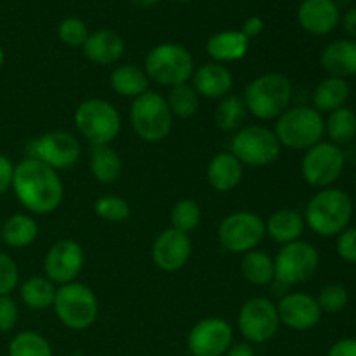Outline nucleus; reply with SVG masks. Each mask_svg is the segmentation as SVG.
<instances>
[{
    "label": "nucleus",
    "instance_id": "1",
    "mask_svg": "<svg viewBox=\"0 0 356 356\" xmlns=\"http://www.w3.org/2000/svg\"><path fill=\"white\" fill-rule=\"evenodd\" d=\"M13 190L26 211L40 216L54 212L65 197L58 170L28 156L14 165Z\"/></svg>",
    "mask_w": 356,
    "mask_h": 356
},
{
    "label": "nucleus",
    "instance_id": "2",
    "mask_svg": "<svg viewBox=\"0 0 356 356\" xmlns=\"http://www.w3.org/2000/svg\"><path fill=\"white\" fill-rule=\"evenodd\" d=\"M353 219V202L339 188H323L312 197L305 211V222L320 236H337L350 228Z\"/></svg>",
    "mask_w": 356,
    "mask_h": 356
},
{
    "label": "nucleus",
    "instance_id": "3",
    "mask_svg": "<svg viewBox=\"0 0 356 356\" xmlns=\"http://www.w3.org/2000/svg\"><path fill=\"white\" fill-rule=\"evenodd\" d=\"M292 82L284 73H264L245 87L247 111L259 120H277L291 108Z\"/></svg>",
    "mask_w": 356,
    "mask_h": 356
},
{
    "label": "nucleus",
    "instance_id": "4",
    "mask_svg": "<svg viewBox=\"0 0 356 356\" xmlns=\"http://www.w3.org/2000/svg\"><path fill=\"white\" fill-rule=\"evenodd\" d=\"M320 264V254L313 243L306 240L282 245L275 257V280L271 282L273 291L284 298L291 287L308 282L316 273Z\"/></svg>",
    "mask_w": 356,
    "mask_h": 356
},
{
    "label": "nucleus",
    "instance_id": "5",
    "mask_svg": "<svg viewBox=\"0 0 356 356\" xmlns=\"http://www.w3.org/2000/svg\"><path fill=\"white\" fill-rule=\"evenodd\" d=\"M273 132L280 146L306 152L323 139L325 120L315 108L294 106L277 118Z\"/></svg>",
    "mask_w": 356,
    "mask_h": 356
},
{
    "label": "nucleus",
    "instance_id": "6",
    "mask_svg": "<svg viewBox=\"0 0 356 356\" xmlns=\"http://www.w3.org/2000/svg\"><path fill=\"white\" fill-rule=\"evenodd\" d=\"M145 72L148 79L159 86L176 87L188 83L193 76L195 63L186 47L165 42L148 52L145 59Z\"/></svg>",
    "mask_w": 356,
    "mask_h": 356
},
{
    "label": "nucleus",
    "instance_id": "7",
    "mask_svg": "<svg viewBox=\"0 0 356 356\" xmlns=\"http://www.w3.org/2000/svg\"><path fill=\"white\" fill-rule=\"evenodd\" d=\"M129 118L134 132L143 141L160 143L169 136L174 117L165 97L148 90L132 101Z\"/></svg>",
    "mask_w": 356,
    "mask_h": 356
},
{
    "label": "nucleus",
    "instance_id": "8",
    "mask_svg": "<svg viewBox=\"0 0 356 356\" xmlns=\"http://www.w3.org/2000/svg\"><path fill=\"white\" fill-rule=\"evenodd\" d=\"M54 312L59 322L72 330L89 329L97 318V298L87 285L72 282L56 289Z\"/></svg>",
    "mask_w": 356,
    "mask_h": 356
},
{
    "label": "nucleus",
    "instance_id": "9",
    "mask_svg": "<svg viewBox=\"0 0 356 356\" xmlns=\"http://www.w3.org/2000/svg\"><path fill=\"white\" fill-rule=\"evenodd\" d=\"M75 125L76 131L92 146L110 145L120 132L122 120L113 104L92 97L76 108Z\"/></svg>",
    "mask_w": 356,
    "mask_h": 356
},
{
    "label": "nucleus",
    "instance_id": "10",
    "mask_svg": "<svg viewBox=\"0 0 356 356\" xmlns=\"http://www.w3.org/2000/svg\"><path fill=\"white\" fill-rule=\"evenodd\" d=\"M280 143L271 129L264 125H245L238 129L229 143V153L242 165L266 167L280 156Z\"/></svg>",
    "mask_w": 356,
    "mask_h": 356
},
{
    "label": "nucleus",
    "instance_id": "11",
    "mask_svg": "<svg viewBox=\"0 0 356 356\" xmlns=\"http://www.w3.org/2000/svg\"><path fill=\"white\" fill-rule=\"evenodd\" d=\"M346 165V155L341 146L330 141H320L318 145L306 149L301 162V174L306 183L313 188H330L343 174Z\"/></svg>",
    "mask_w": 356,
    "mask_h": 356
},
{
    "label": "nucleus",
    "instance_id": "12",
    "mask_svg": "<svg viewBox=\"0 0 356 356\" xmlns=\"http://www.w3.org/2000/svg\"><path fill=\"white\" fill-rule=\"evenodd\" d=\"M266 236V226L257 214L238 211L226 216L218 229L219 243L232 254H245L257 249Z\"/></svg>",
    "mask_w": 356,
    "mask_h": 356
},
{
    "label": "nucleus",
    "instance_id": "13",
    "mask_svg": "<svg viewBox=\"0 0 356 356\" xmlns=\"http://www.w3.org/2000/svg\"><path fill=\"white\" fill-rule=\"evenodd\" d=\"M80 143L66 131H51L26 143L28 159L44 162L54 170L72 169L80 159Z\"/></svg>",
    "mask_w": 356,
    "mask_h": 356
},
{
    "label": "nucleus",
    "instance_id": "14",
    "mask_svg": "<svg viewBox=\"0 0 356 356\" xmlns=\"http://www.w3.org/2000/svg\"><path fill=\"white\" fill-rule=\"evenodd\" d=\"M280 318L277 305L268 298H252L238 312V329L249 343H268L277 334Z\"/></svg>",
    "mask_w": 356,
    "mask_h": 356
},
{
    "label": "nucleus",
    "instance_id": "15",
    "mask_svg": "<svg viewBox=\"0 0 356 356\" xmlns=\"http://www.w3.org/2000/svg\"><path fill=\"white\" fill-rule=\"evenodd\" d=\"M232 344V325L218 316L200 320L188 334V350L193 356H225Z\"/></svg>",
    "mask_w": 356,
    "mask_h": 356
},
{
    "label": "nucleus",
    "instance_id": "16",
    "mask_svg": "<svg viewBox=\"0 0 356 356\" xmlns=\"http://www.w3.org/2000/svg\"><path fill=\"white\" fill-rule=\"evenodd\" d=\"M82 268L83 250L75 240H59L45 254L44 271L52 284H72Z\"/></svg>",
    "mask_w": 356,
    "mask_h": 356
},
{
    "label": "nucleus",
    "instance_id": "17",
    "mask_svg": "<svg viewBox=\"0 0 356 356\" xmlns=\"http://www.w3.org/2000/svg\"><path fill=\"white\" fill-rule=\"evenodd\" d=\"M153 263L167 273L179 271L191 257V240L188 233L167 228L156 236L152 249Z\"/></svg>",
    "mask_w": 356,
    "mask_h": 356
},
{
    "label": "nucleus",
    "instance_id": "18",
    "mask_svg": "<svg viewBox=\"0 0 356 356\" xmlns=\"http://www.w3.org/2000/svg\"><path fill=\"white\" fill-rule=\"evenodd\" d=\"M280 323L294 330H309L316 327L322 320L316 298L305 292H289L277 305Z\"/></svg>",
    "mask_w": 356,
    "mask_h": 356
},
{
    "label": "nucleus",
    "instance_id": "19",
    "mask_svg": "<svg viewBox=\"0 0 356 356\" xmlns=\"http://www.w3.org/2000/svg\"><path fill=\"white\" fill-rule=\"evenodd\" d=\"M298 21L305 31L316 37L332 33L341 23V10L334 0H302Z\"/></svg>",
    "mask_w": 356,
    "mask_h": 356
},
{
    "label": "nucleus",
    "instance_id": "20",
    "mask_svg": "<svg viewBox=\"0 0 356 356\" xmlns=\"http://www.w3.org/2000/svg\"><path fill=\"white\" fill-rule=\"evenodd\" d=\"M193 89L207 99H222L233 89V75L221 63H207L193 72Z\"/></svg>",
    "mask_w": 356,
    "mask_h": 356
},
{
    "label": "nucleus",
    "instance_id": "21",
    "mask_svg": "<svg viewBox=\"0 0 356 356\" xmlns=\"http://www.w3.org/2000/svg\"><path fill=\"white\" fill-rule=\"evenodd\" d=\"M83 56L94 65H113L120 61L124 56L125 44L124 38L113 30H97L89 33L87 40L82 45Z\"/></svg>",
    "mask_w": 356,
    "mask_h": 356
},
{
    "label": "nucleus",
    "instance_id": "22",
    "mask_svg": "<svg viewBox=\"0 0 356 356\" xmlns=\"http://www.w3.org/2000/svg\"><path fill=\"white\" fill-rule=\"evenodd\" d=\"M323 70L329 76H339L346 80L348 76L356 75V40L341 38L334 40L323 49L320 58Z\"/></svg>",
    "mask_w": 356,
    "mask_h": 356
},
{
    "label": "nucleus",
    "instance_id": "23",
    "mask_svg": "<svg viewBox=\"0 0 356 356\" xmlns=\"http://www.w3.org/2000/svg\"><path fill=\"white\" fill-rule=\"evenodd\" d=\"M243 177V165L233 153H218L207 165L209 184L219 193L235 190Z\"/></svg>",
    "mask_w": 356,
    "mask_h": 356
},
{
    "label": "nucleus",
    "instance_id": "24",
    "mask_svg": "<svg viewBox=\"0 0 356 356\" xmlns=\"http://www.w3.org/2000/svg\"><path fill=\"white\" fill-rule=\"evenodd\" d=\"M250 40L240 30H225L212 35L207 40V54L214 59V63H232L238 61L249 51Z\"/></svg>",
    "mask_w": 356,
    "mask_h": 356
},
{
    "label": "nucleus",
    "instance_id": "25",
    "mask_svg": "<svg viewBox=\"0 0 356 356\" xmlns=\"http://www.w3.org/2000/svg\"><path fill=\"white\" fill-rule=\"evenodd\" d=\"M264 226H266V235H270L273 242L287 245L301 240L306 222L301 212L294 209H280L273 212L268 221H264Z\"/></svg>",
    "mask_w": 356,
    "mask_h": 356
},
{
    "label": "nucleus",
    "instance_id": "26",
    "mask_svg": "<svg viewBox=\"0 0 356 356\" xmlns=\"http://www.w3.org/2000/svg\"><path fill=\"white\" fill-rule=\"evenodd\" d=\"M350 83L339 76H327L313 90V108L320 113H332L346 106L350 99Z\"/></svg>",
    "mask_w": 356,
    "mask_h": 356
},
{
    "label": "nucleus",
    "instance_id": "27",
    "mask_svg": "<svg viewBox=\"0 0 356 356\" xmlns=\"http://www.w3.org/2000/svg\"><path fill=\"white\" fill-rule=\"evenodd\" d=\"M89 169L97 183L111 184L120 177L124 163L117 149L110 145H96L90 149Z\"/></svg>",
    "mask_w": 356,
    "mask_h": 356
},
{
    "label": "nucleus",
    "instance_id": "28",
    "mask_svg": "<svg viewBox=\"0 0 356 356\" xmlns=\"http://www.w3.org/2000/svg\"><path fill=\"white\" fill-rule=\"evenodd\" d=\"M110 86L117 94L124 97L143 96L149 90V79L145 70L134 65H120L111 72Z\"/></svg>",
    "mask_w": 356,
    "mask_h": 356
},
{
    "label": "nucleus",
    "instance_id": "29",
    "mask_svg": "<svg viewBox=\"0 0 356 356\" xmlns=\"http://www.w3.org/2000/svg\"><path fill=\"white\" fill-rule=\"evenodd\" d=\"M38 235V225L31 216L14 214L6 219V222L0 228V238L6 242V245L14 249H24L31 245Z\"/></svg>",
    "mask_w": 356,
    "mask_h": 356
},
{
    "label": "nucleus",
    "instance_id": "30",
    "mask_svg": "<svg viewBox=\"0 0 356 356\" xmlns=\"http://www.w3.org/2000/svg\"><path fill=\"white\" fill-rule=\"evenodd\" d=\"M240 268H242L243 278L257 287L271 285V282L275 280V261L271 259L270 254L263 250L254 249L243 254Z\"/></svg>",
    "mask_w": 356,
    "mask_h": 356
},
{
    "label": "nucleus",
    "instance_id": "31",
    "mask_svg": "<svg viewBox=\"0 0 356 356\" xmlns=\"http://www.w3.org/2000/svg\"><path fill=\"white\" fill-rule=\"evenodd\" d=\"M21 301L35 312H42L54 305L56 287L47 277H30L19 287Z\"/></svg>",
    "mask_w": 356,
    "mask_h": 356
},
{
    "label": "nucleus",
    "instance_id": "32",
    "mask_svg": "<svg viewBox=\"0 0 356 356\" xmlns=\"http://www.w3.org/2000/svg\"><path fill=\"white\" fill-rule=\"evenodd\" d=\"M325 134L330 143L337 146L350 145L356 139V113L351 108L343 106L329 113L325 120Z\"/></svg>",
    "mask_w": 356,
    "mask_h": 356
},
{
    "label": "nucleus",
    "instance_id": "33",
    "mask_svg": "<svg viewBox=\"0 0 356 356\" xmlns=\"http://www.w3.org/2000/svg\"><path fill=\"white\" fill-rule=\"evenodd\" d=\"M247 117V108L243 103V97L235 96V94H228L219 101L218 108H216L214 120L219 129L226 132L238 131L243 127V122Z\"/></svg>",
    "mask_w": 356,
    "mask_h": 356
},
{
    "label": "nucleus",
    "instance_id": "34",
    "mask_svg": "<svg viewBox=\"0 0 356 356\" xmlns=\"http://www.w3.org/2000/svg\"><path fill=\"white\" fill-rule=\"evenodd\" d=\"M9 356H52V348L44 336L24 330L9 343Z\"/></svg>",
    "mask_w": 356,
    "mask_h": 356
},
{
    "label": "nucleus",
    "instance_id": "35",
    "mask_svg": "<svg viewBox=\"0 0 356 356\" xmlns=\"http://www.w3.org/2000/svg\"><path fill=\"white\" fill-rule=\"evenodd\" d=\"M167 104L172 117L191 118L198 111V94L193 86L181 83V86L170 87Z\"/></svg>",
    "mask_w": 356,
    "mask_h": 356
},
{
    "label": "nucleus",
    "instance_id": "36",
    "mask_svg": "<svg viewBox=\"0 0 356 356\" xmlns=\"http://www.w3.org/2000/svg\"><path fill=\"white\" fill-rule=\"evenodd\" d=\"M202 212L200 205L197 204L191 198H184V200H179L172 207V212H170V222H172L174 229H179L183 233H190L200 225Z\"/></svg>",
    "mask_w": 356,
    "mask_h": 356
},
{
    "label": "nucleus",
    "instance_id": "37",
    "mask_svg": "<svg viewBox=\"0 0 356 356\" xmlns=\"http://www.w3.org/2000/svg\"><path fill=\"white\" fill-rule=\"evenodd\" d=\"M94 212L108 222H124L131 218V205L120 197H101L94 202Z\"/></svg>",
    "mask_w": 356,
    "mask_h": 356
},
{
    "label": "nucleus",
    "instance_id": "38",
    "mask_svg": "<svg viewBox=\"0 0 356 356\" xmlns=\"http://www.w3.org/2000/svg\"><path fill=\"white\" fill-rule=\"evenodd\" d=\"M322 313H341L350 302V291L343 284H329L322 287L318 298H316Z\"/></svg>",
    "mask_w": 356,
    "mask_h": 356
},
{
    "label": "nucleus",
    "instance_id": "39",
    "mask_svg": "<svg viewBox=\"0 0 356 356\" xmlns=\"http://www.w3.org/2000/svg\"><path fill=\"white\" fill-rule=\"evenodd\" d=\"M58 35L63 44L70 47H80L89 37V30H87V24L79 17H66L59 23Z\"/></svg>",
    "mask_w": 356,
    "mask_h": 356
},
{
    "label": "nucleus",
    "instance_id": "40",
    "mask_svg": "<svg viewBox=\"0 0 356 356\" xmlns=\"http://www.w3.org/2000/svg\"><path fill=\"white\" fill-rule=\"evenodd\" d=\"M19 282V270L9 254L0 250V296H10Z\"/></svg>",
    "mask_w": 356,
    "mask_h": 356
},
{
    "label": "nucleus",
    "instance_id": "41",
    "mask_svg": "<svg viewBox=\"0 0 356 356\" xmlns=\"http://www.w3.org/2000/svg\"><path fill=\"white\" fill-rule=\"evenodd\" d=\"M337 256L348 264H356V226L346 228L337 235L336 242Z\"/></svg>",
    "mask_w": 356,
    "mask_h": 356
},
{
    "label": "nucleus",
    "instance_id": "42",
    "mask_svg": "<svg viewBox=\"0 0 356 356\" xmlns=\"http://www.w3.org/2000/svg\"><path fill=\"white\" fill-rule=\"evenodd\" d=\"M19 309L10 296H0V332H9L16 327Z\"/></svg>",
    "mask_w": 356,
    "mask_h": 356
},
{
    "label": "nucleus",
    "instance_id": "43",
    "mask_svg": "<svg viewBox=\"0 0 356 356\" xmlns=\"http://www.w3.org/2000/svg\"><path fill=\"white\" fill-rule=\"evenodd\" d=\"M14 163L0 153V197L13 188Z\"/></svg>",
    "mask_w": 356,
    "mask_h": 356
},
{
    "label": "nucleus",
    "instance_id": "44",
    "mask_svg": "<svg viewBox=\"0 0 356 356\" xmlns=\"http://www.w3.org/2000/svg\"><path fill=\"white\" fill-rule=\"evenodd\" d=\"M327 356H356V339L355 337H346L332 344Z\"/></svg>",
    "mask_w": 356,
    "mask_h": 356
},
{
    "label": "nucleus",
    "instance_id": "45",
    "mask_svg": "<svg viewBox=\"0 0 356 356\" xmlns=\"http://www.w3.org/2000/svg\"><path fill=\"white\" fill-rule=\"evenodd\" d=\"M263 30H264V21H263V17L261 16H250V17H247L245 21H243V24H242V33L245 35L247 38H254V37H257V35H261L263 33Z\"/></svg>",
    "mask_w": 356,
    "mask_h": 356
},
{
    "label": "nucleus",
    "instance_id": "46",
    "mask_svg": "<svg viewBox=\"0 0 356 356\" xmlns=\"http://www.w3.org/2000/svg\"><path fill=\"white\" fill-rule=\"evenodd\" d=\"M343 28L351 40H356V7H351L343 17Z\"/></svg>",
    "mask_w": 356,
    "mask_h": 356
},
{
    "label": "nucleus",
    "instance_id": "47",
    "mask_svg": "<svg viewBox=\"0 0 356 356\" xmlns=\"http://www.w3.org/2000/svg\"><path fill=\"white\" fill-rule=\"evenodd\" d=\"M225 356H256V351L249 343H238L232 344V348L226 351Z\"/></svg>",
    "mask_w": 356,
    "mask_h": 356
},
{
    "label": "nucleus",
    "instance_id": "48",
    "mask_svg": "<svg viewBox=\"0 0 356 356\" xmlns=\"http://www.w3.org/2000/svg\"><path fill=\"white\" fill-rule=\"evenodd\" d=\"M136 7H141V9H149V7H155L160 0H131Z\"/></svg>",
    "mask_w": 356,
    "mask_h": 356
},
{
    "label": "nucleus",
    "instance_id": "49",
    "mask_svg": "<svg viewBox=\"0 0 356 356\" xmlns=\"http://www.w3.org/2000/svg\"><path fill=\"white\" fill-rule=\"evenodd\" d=\"M3 63H6V52H3V49L0 47V68L3 66Z\"/></svg>",
    "mask_w": 356,
    "mask_h": 356
},
{
    "label": "nucleus",
    "instance_id": "50",
    "mask_svg": "<svg viewBox=\"0 0 356 356\" xmlns=\"http://www.w3.org/2000/svg\"><path fill=\"white\" fill-rule=\"evenodd\" d=\"M174 2H191V0H174Z\"/></svg>",
    "mask_w": 356,
    "mask_h": 356
},
{
    "label": "nucleus",
    "instance_id": "51",
    "mask_svg": "<svg viewBox=\"0 0 356 356\" xmlns=\"http://www.w3.org/2000/svg\"><path fill=\"white\" fill-rule=\"evenodd\" d=\"M355 184H356V172H355Z\"/></svg>",
    "mask_w": 356,
    "mask_h": 356
},
{
    "label": "nucleus",
    "instance_id": "52",
    "mask_svg": "<svg viewBox=\"0 0 356 356\" xmlns=\"http://www.w3.org/2000/svg\"><path fill=\"white\" fill-rule=\"evenodd\" d=\"M0 228H2V225H0Z\"/></svg>",
    "mask_w": 356,
    "mask_h": 356
}]
</instances>
